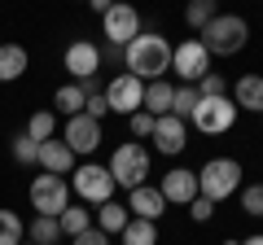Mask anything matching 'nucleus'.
I'll return each instance as SVG.
<instances>
[{
    "instance_id": "obj_34",
    "label": "nucleus",
    "mask_w": 263,
    "mask_h": 245,
    "mask_svg": "<svg viewBox=\"0 0 263 245\" xmlns=\"http://www.w3.org/2000/svg\"><path fill=\"white\" fill-rule=\"evenodd\" d=\"M132 136H154V114L149 110H136V114H132Z\"/></svg>"
},
{
    "instance_id": "obj_13",
    "label": "nucleus",
    "mask_w": 263,
    "mask_h": 245,
    "mask_svg": "<svg viewBox=\"0 0 263 245\" xmlns=\"http://www.w3.org/2000/svg\"><path fill=\"white\" fill-rule=\"evenodd\" d=\"M158 193L167 197V206H171V201H176V206H189V201L197 197V171H184V167L167 171L162 184H158Z\"/></svg>"
},
{
    "instance_id": "obj_25",
    "label": "nucleus",
    "mask_w": 263,
    "mask_h": 245,
    "mask_svg": "<svg viewBox=\"0 0 263 245\" xmlns=\"http://www.w3.org/2000/svg\"><path fill=\"white\" fill-rule=\"evenodd\" d=\"M215 13H219V0H189V5H184V22L193 31H202Z\"/></svg>"
},
{
    "instance_id": "obj_29",
    "label": "nucleus",
    "mask_w": 263,
    "mask_h": 245,
    "mask_svg": "<svg viewBox=\"0 0 263 245\" xmlns=\"http://www.w3.org/2000/svg\"><path fill=\"white\" fill-rule=\"evenodd\" d=\"M13 162H18V167H35L40 162V140H31L27 132L13 136Z\"/></svg>"
},
{
    "instance_id": "obj_19",
    "label": "nucleus",
    "mask_w": 263,
    "mask_h": 245,
    "mask_svg": "<svg viewBox=\"0 0 263 245\" xmlns=\"http://www.w3.org/2000/svg\"><path fill=\"white\" fill-rule=\"evenodd\" d=\"M171 96H176V88H171L167 79H154V84L145 88V96H141V110H149L154 118H162V114H171Z\"/></svg>"
},
{
    "instance_id": "obj_35",
    "label": "nucleus",
    "mask_w": 263,
    "mask_h": 245,
    "mask_svg": "<svg viewBox=\"0 0 263 245\" xmlns=\"http://www.w3.org/2000/svg\"><path fill=\"white\" fill-rule=\"evenodd\" d=\"M75 245H110V236L101 232V228H88V232H79V236H70Z\"/></svg>"
},
{
    "instance_id": "obj_8",
    "label": "nucleus",
    "mask_w": 263,
    "mask_h": 245,
    "mask_svg": "<svg viewBox=\"0 0 263 245\" xmlns=\"http://www.w3.org/2000/svg\"><path fill=\"white\" fill-rule=\"evenodd\" d=\"M171 70H176L184 84H197V79L211 70V53L197 44V39H184V44L171 48Z\"/></svg>"
},
{
    "instance_id": "obj_1",
    "label": "nucleus",
    "mask_w": 263,
    "mask_h": 245,
    "mask_svg": "<svg viewBox=\"0 0 263 245\" xmlns=\"http://www.w3.org/2000/svg\"><path fill=\"white\" fill-rule=\"evenodd\" d=\"M123 62H127V75H136L145 84V79H162L171 70V44H167V35H132L127 44H123Z\"/></svg>"
},
{
    "instance_id": "obj_30",
    "label": "nucleus",
    "mask_w": 263,
    "mask_h": 245,
    "mask_svg": "<svg viewBox=\"0 0 263 245\" xmlns=\"http://www.w3.org/2000/svg\"><path fill=\"white\" fill-rule=\"evenodd\" d=\"M241 210L250 219H263V184H246L241 189Z\"/></svg>"
},
{
    "instance_id": "obj_32",
    "label": "nucleus",
    "mask_w": 263,
    "mask_h": 245,
    "mask_svg": "<svg viewBox=\"0 0 263 245\" xmlns=\"http://www.w3.org/2000/svg\"><path fill=\"white\" fill-rule=\"evenodd\" d=\"M84 114L101 122L105 114H110V101H105V92H88V101H84Z\"/></svg>"
},
{
    "instance_id": "obj_17",
    "label": "nucleus",
    "mask_w": 263,
    "mask_h": 245,
    "mask_svg": "<svg viewBox=\"0 0 263 245\" xmlns=\"http://www.w3.org/2000/svg\"><path fill=\"white\" fill-rule=\"evenodd\" d=\"M233 105L237 110H250V114H263V75H241L233 84Z\"/></svg>"
},
{
    "instance_id": "obj_27",
    "label": "nucleus",
    "mask_w": 263,
    "mask_h": 245,
    "mask_svg": "<svg viewBox=\"0 0 263 245\" xmlns=\"http://www.w3.org/2000/svg\"><path fill=\"white\" fill-rule=\"evenodd\" d=\"M22 236H27V223L13 210H0V245H22Z\"/></svg>"
},
{
    "instance_id": "obj_24",
    "label": "nucleus",
    "mask_w": 263,
    "mask_h": 245,
    "mask_svg": "<svg viewBox=\"0 0 263 245\" xmlns=\"http://www.w3.org/2000/svg\"><path fill=\"white\" fill-rule=\"evenodd\" d=\"M57 223H62V236H79V232H88V228H92V210L66 206L62 215H57Z\"/></svg>"
},
{
    "instance_id": "obj_4",
    "label": "nucleus",
    "mask_w": 263,
    "mask_h": 245,
    "mask_svg": "<svg viewBox=\"0 0 263 245\" xmlns=\"http://www.w3.org/2000/svg\"><path fill=\"white\" fill-rule=\"evenodd\" d=\"M105 171H110V175H114V184H123L127 193H132V189H141L145 179H149V149H145L141 140H127V145H119Z\"/></svg>"
},
{
    "instance_id": "obj_20",
    "label": "nucleus",
    "mask_w": 263,
    "mask_h": 245,
    "mask_svg": "<svg viewBox=\"0 0 263 245\" xmlns=\"http://www.w3.org/2000/svg\"><path fill=\"white\" fill-rule=\"evenodd\" d=\"M127 219H132V210H127V206H119V201H114V197L97 206V228H101L105 236L123 232V228H127Z\"/></svg>"
},
{
    "instance_id": "obj_9",
    "label": "nucleus",
    "mask_w": 263,
    "mask_h": 245,
    "mask_svg": "<svg viewBox=\"0 0 263 245\" xmlns=\"http://www.w3.org/2000/svg\"><path fill=\"white\" fill-rule=\"evenodd\" d=\"M101 27H105V39H110L114 48L119 44H127L132 35H141V18H136V9H132V5H110V9L101 13Z\"/></svg>"
},
{
    "instance_id": "obj_23",
    "label": "nucleus",
    "mask_w": 263,
    "mask_h": 245,
    "mask_svg": "<svg viewBox=\"0 0 263 245\" xmlns=\"http://www.w3.org/2000/svg\"><path fill=\"white\" fill-rule=\"evenodd\" d=\"M84 101H88V92L79 84H66V88H57V96H53V105L66 114V118H75V114H84Z\"/></svg>"
},
{
    "instance_id": "obj_15",
    "label": "nucleus",
    "mask_w": 263,
    "mask_h": 245,
    "mask_svg": "<svg viewBox=\"0 0 263 245\" xmlns=\"http://www.w3.org/2000/svg\"><path fill=\"white\" fill-rule=\"evenodd\" d=\"M127 210L136 219H149V223H158L162 215H167V197H162L154 184H141V189H132L127 193Z\"/></svg>"
},
{
    "instance_id": "obj_38",
    "label": "nucleus",
    "mask_w": 263,
    "mask_h": 245,
    "mask_svg": "<svg viewBox=\"0 0 263 245\" xmlns=\"http://www.w3.org/2000/svg\"><path fill=\"white\" fill-rule=\"evenodd\" d=\"M224 245H241V241H224Z\"/></svg>"
},
{
    "instance_id": "obj_31",
    "label": "nucleus",
    "mask_w": 263,
    "mask_h": 245,
    "mask_svg": "<svg viewBox=\"0 0 263 245\" xmlns=\"http://www.w3.org/2000/svg\"><path fill=\"white\" fill-rule=\"evenodd\" d=\"M197 92H202V96H228V84H224V75L206 70V75L197 79Z\"/></svg>"
},
{
    "instance_id": "obj_18",
    "label": "nucleus",
    "mask_w": 263,
    "mask_h": 245,
    "mask_svg": "<svg viewBox=\"0 0 263 245\" xmlns=\"http://www.w3.org/2000/svg\"><path fill=\"white\" fill-rule=\"evenodd\" d=\"M27 48L22 44H0V84H13V79L27 75Z\"/></svg>"
},
{
    "instance_id": "obj_21",
    "label": "nucleus",
    "mask_w": 263,
    "mask_h": 245,
    "mask_svg": "<svg viewBox=\"0 0 263 245\" xmlns=\"http://www.w3.org/2000/svg\"><path fill=\"white\" fill-rule=\"evenodd\" d=\"M123 245H158V223H149V219H127V228H123Z\"/></svg>"
},
{
    "instance_id": "obj_7",
    "label": "nucleus",
    "mask_w": 263,
    "mask_h": 245,
    "mask_svg": "<svg viewBox=\"0 0 263 245\" xmlns=\"http://www.w3.org/2000/svg\"><path fill=\"white\" fill-rule=\"evenodd\" d=\"M70 189L79 193V201H92V206H101V201L114 197V175L105 167H97V162H84L79 171H70Z\"/></svg>"
},
{
    "instance_id": "obj_37",
    "label": "nucleus",
    "mask_w": 263,
    "mask_h": 245,
    "mask_svg": "<svg viewBox=\"0 0 263 245\" xmlns=\"http://www.w3.org/2000/svg\"><path fill=\"white\" fill-rule=\"evenodd\" d=\"M241 245H263V236H250V241H241Z\"/></svg>"
},
{
    "instance_id": "obj_22",
    "label": "nucleus",
    "mask_w": 263,
    "mask_h": 245,
    "mask_svg": "<svg viewBox=\"0 0 263 245\" xmlns=\"http://www.w3.org/2000/svg\"><path fill=\"white\" fill-rule=\"evenodd\" d=\"M27 236H31V245H57L62 241V223L53 215H35L31 228H27Z\"/></svg>"
},
{
    "instance_id": "obj_11",
    "label": "nucleus",
    "mask_w": 263,
    "mask_h": 245,
    "mask_svg": "<svg viewBox=\"0 0 263 245\" xmlns=\"http://www.w3.org/2000/svg\"><path fill=\"white\" fill-rule=\"evenodd\" d=\"M154 145H158V153H167V158L184 153V145H189V127H184V118H176V114H162V118H154Z\"/></svg>"
},
{
    "instance_id": "obj_10",
    "label": "nucleus",
    "mask_w": 263,
    "mask_h": 245,
    "mask_svg": "<svg viewBox=\"0 0 263 245\" xmlns=\"http://www.w3.org/2000/svg\"><path fill=\"white\" fill-rule=\"evenodd\" d=\"M141 96H145V84L136 75H119L110 88H105V101H110V114H136L141 110Z\"/></svg>"
},
{
    "instance_id": "obj_6",
    "label": "nucleus",
    "mask_w": 263,
    "mask_h": 245,
    "mask_svg": "<svg viewBox=\"0 0 263 245\" xmlns=\"http://www.w3.org/2000/svg\"><path fill=\"white\" fill-rule=\"evenodd\" d=\"M31 206L40 210V215H62L66 206H70V184H66V175H35L31 179Z\"/></svg>"
},
{
    "instance_id": "obj_33",
    "label": "nucleus",
    "mask_w": 263,
    "mask_h": 245,
    "mask_svg": "<svg viewBox=\"0 0 263 245\" xmlns=\"http://www.w3.org/2000/svg\"><path fill=\"white\" fill-rule=\"evenodd\" d=\"M189 215H193V219H197V223H206V219H211V215H215V201H206V197H202V193H197V197H193V201H189Z\"/></svg>"
},
{
    "instance_id": "obj_3",
    "label": "nucleus",
    "mask_w": 263,
    "mask_h": 245,
    "mask_svg": "<svg viewBox=\"0 0 263 245\" xmlns=\"http://www.w3.org/2000/svg\"><path fill=\"white\" fill-rule=\"evenodd\" d=\"M241 189V162L237 158H211L206 167L197 171V193L206 201H224V197H233V193Z\"/></svg>"
},
{
    "instance_id": "obj_16",
    "label": "nucleus",
    "mask_w": 263,
    "mask_h": 245,
    "mask_svg": "<svg viewBox=\"0 0 263 245\" xmlns=\"http://www.w3.org/2000/svg\"><path fill=\"white\" fill-rule=\"evenodd\" d=\"M40 167H44L48 175H70V171H75V153H70V145H66V140H44V145H40Z\"/></svg>"
},
{
    "instance_id": "obj_12",
    "label": "nucleus",
    "mask_w": 263,
    "mask_h": 245,
    "mask_svg": "<svg viewBox=\"0 0 263 245\" xmlns=\"http://www.w3.org/2000/svg\"><path fill=\"white\" fill-rule=\"evenodd\" d=\"M66 145H70V153H92L97 145H101V122L88 118V114H75V118H66Z\"/></svg>"
},
{
    "instance_id": "obj_26",
    "label": "nucleus",
    "mask_w": 263,
    "mask_h": 245,
    "mask_svg": "<svg viewBox=\"0 0 263 245\" xmlns=\"http://www.w3.org/2000/svg\"><path fill=\"white\" fill-rule=\"evenodd\" d=\"M197 101H202L197 84H180V88H176V96H171V114H176V118H189Z\"/></svg>"
},
{
    "instance_id": "obj_2",
    "label": "nucleus",
    "mask_w": 263,
    "mask_h": 245,
    "mask_svg": "<svg viewBox=\"0 0 263 245\" xmlns=\"http://www.w3.org/2000/svg\"><path fill=\"white\" fill-rule=\"evenodd\" d=\"M197 35H202L197 44L206 48L211 57H233V53H241V48H246L250 27H246V18H237V13H215Z\"/></svg>"
},
{
    "instance_id": "obj_14",
    "label": "nucleus",
    "mask_w": 263,
    "mask_h": 245,
    "mask_svg": "<svg viewBox=\"0 0 263 245\" xmlns=\"http://www.w3.org/2000/svg\"><path fill=\"white\" fill-rule=\"evenodd\" d=\"M66 70L75 75V84L92 79L97 70H101V53H97V44H88V39H75V44L66 48Z\"/></svg>"
},
{
    "instance_id": "obj_28",
    "label": "nucleus",
    "mask_w": 263,
    "mask_h": 245,
    "mask_svg": "<svg viewBox=\"0 0 263 245\" xmlns=\"http://www.w3.org/2000/svg\"><path fill=\"white\" fill-rule=\"evenodd\" d=\"M53 127H57V118H53L48 110H35V114L27 118V136H31V140H40V145L53 140Z\"/></svg>"
},
{
    "instance_id": "obj_5",
    "label": "nucleus",
    "mask_w": 263,
    "mask_h": 245,
    "mask_svg": "<svg viewBox=\"0 0 263 245\" xmlns=\"http://www.w3.org/2000/svg\"><path fill=\"white\" fill-rule=\"evenodd\" d=\"M189 122H193L202 136H219V132H228L237 122V105H233V96H202V101L193 105V114H189Z\"/></svg>"
},
{
    "instance_id": "obj_36",
    "label": "nucleus",
    "mask_w": 263,
    "mask_h": 245,
    "mask_svg": "<svg viewBox=\"0 0 263 245\" xmlns=\"http://www.w3.org/2000/svg\"><path fill=\"white\" fill-rule=\"evenodd\" d=\"M88 5H92L97 13H105V9H110V0H88Z\"/></svg>"
},
{
    "instance_id": "obj_40",
    "label": "nucleus",
    "mask_w": 263,
    "mask_h": 245,
    "mask_svg": "<svg viewBox=\"0 0 263 245\" xmlns=\"http://www.w3.org/2000/svg\"><path fill=\"white\" fill-rule=\"evenodd\" d=\"M22 245H31V241H22Z\"/></svg>"
},
{
    "instance_id": "obj_39",
    "label": "nucleus",
    "mask_w": 263,
    "mask_h": 245,
    "mask_svg": "<svg viewBox=\"0 0 263 245\" xmlns=\"http://www.w3.org/2000/svg\"><path fill=\"white\" fill-rule=\"evenodd\" d=\"M110 5H119V0H110Z\"/></svg>"
}]
</instances>
